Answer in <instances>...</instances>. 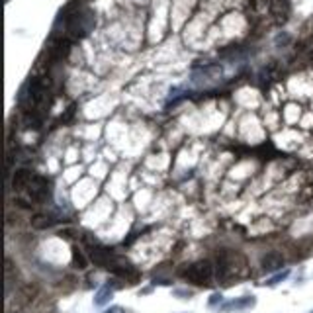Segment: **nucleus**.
Here are the masks:
<instances>
[{
    "instance_id": "obj_1",
    "label": "nucleus",
    "mask_w": 313,
    "mask_h": 313,
    "mask_svg": "<svg viewBox=\"0 0 313 313\" xmlns=\"http://www.w3.org/2000/svg\"><path fill=\"white\" fill-rule=\"evenodd\" d=\"M247 274V261L235 251H221L217 255V278L233 280Z\"/></svg>"
},
{
    "instance_id": "obj_2",
    "label": "nucleus",
    "mask_w": 313,
    "mask_h": 313,
    "mask_svg": "<svg viewBox=\"0 0 313 313\" xmlns=\"http://www.w3.org/2000/svg\"><path fill=\"white\" fill-rule=\"evenodd\" d=\"M182 276L196 286H208L213 278V264L209 261L192 262L188 268L182 270Z\"/></svg>"
},
{
    "instance_id": "obj_3",
    "label": "nucleus",
    "mask_w": 313,
    "mask_h": 313,
    "mask_svg": "<svg viewBox=\"0 0 313 313\" xmlns=\"http://www.w3.org/2000/svg\"><path fill=\"white\" fill-rule=\"evenodd\" d=\"M108 270H112L116 276H119L121 280H125V282H129V284H135L137 280H139V270L131 264V262L127 261V259H123V257H114L112 262H110V266H108Z\"/></svg>"
},
{
    "instance_id": "obj_4",
    "label": "nucleus",
    "mask_w": 313,
    "mask_h": 313,
    "mask_svg": "<svg viewBox=\"0 0 313 313\" xmlns=\"http://www.w3.org/2000/svg\"><path fill=\"white\" fill-rule=\"evenodd\" d=\"M86 241H88V257H90V261L94 262L96 266L108 268L110 262H112V259L116 257L114 251L108 249V247H104V245H100L96 239H94V241H92V239H86Z\"/></svg>"
},
{
    "instance_id": "obj_5",
    "label": "nucleus",
    "mask_w": 313,
    "mask_h": 313,
    "mask_svg": "<svg viewBox=\"0 0 313 313\" xmlns=\"http://www.w3.org/2000/svg\"><path fill=\"white\" fill-rule=\"evenodd\" d=\"M26 190H28V198L32 202L41 204V202H45V198L49 194V182H47V178L34 174V178H32V182H30V186Z\"/></svg>"
},
{
    "instance_id": "obj_6",
    "label": "nucleus",
    "mask_w": 313,
    "mask_h": 313,
    "mask_svg": "<svg viewBox=\"0 0 313 313\" xmlns=\"http://www.w3.org/2000/svg\"><path fill=\"white\" fill-rule=\"evenodd\" d=\"M36 294H38V286H32V284L22 286V288L16 292L14 304L8 308V313H14V312H18V310H22V308H26V306L36 298Z\"/></svg>"
},
{
    "instance_id": "obj_7",
    "label": "nucleus",
    "mask_w": 313,
    "mask_h": 313,
    "mask_svg": "<svg viewBox=\"0 0 313 313\" xmlns=\"http://www.w3.org/2000/svg\"><path fill=\"white\" fill-rule=\"evenodd\" d=\"M257 306V298L255 296H241V298H235L231 302H225L219 306L221 312H245V310H251Z\"/></svg>"
},
{
    "instance_id": "obj_8",
    "label": "nucleus",
    "mask_w": 313,
    "mask_h": 313,
    "mask_svg": "<svg viewBox=\"0 0 313 313\" xmlns=\"http://www.w3.org/2000/svg\"><path fill=\"white\" fill-rule=\"evenodd\" d=\"M292 12V4L290 0H270V14L274 16V20L278 24H286Z\"/></svg>"
},
{
    "instance_id": "obj_9",
    "label": "nucleus",
    "mask_w": 313,
    "mask_h": 313,
    "mask_svg": "<svg viewBox=\"0 0 313 313\" xmlns=\"http://www.w3.org/2000/svg\"><path fill=\"white\" fill-rule=\"evenodd\" d=\"M69 51H71V41H69V39H65V38H57V39H55V43L49 45V49H47L49 57H51V61H61L63 57H67V55H69Z\"/></svg>"
},
{
    "instance_id": "obj_10",
    "label": "nucleus",
    "mask_w": 313,
    "mask_h": 313,
    "mask_svg": "<svg viewBox=\"0 0 313 313\" xmlns=\"http://www.w3.org/2000/svg\"><path fill=\"white\" fill-rule=\"evenodd\" d=\"M261 266L264 272H274V270H280L282 266H284V257L280 255V253H268V255H264L261 261Z\"/></svg>"
},
{
    "instance_id": "obj_11",
    "label": "nucleus",
    "mask_w": 313,
    "mask_h": 313,
    "mask_svg": "<svg viewBox=\"0 0 313 313\" xmlns=\"http://www.w3.org/2000/svg\"><path fill=\"white\" fill-rule=\"evenodd\" d=\"M32 178H34L32 170H28V168H20V170H16L12 184H14V188H16V190H26V188L30 186Z\"/></svg>"
},
{
    "instance_id": "obj_12",
    "label": "nucleus",
    "mask_w": 313,
    "mask_h": 313,
    "mask_svg": "<svg viewBox=\"0 0 313 313\" xmlns=\"http://www.w3.org/2000/svg\"><path fill=\"white\" fill-rule=\"evenodd\" d=\"M112 296H114V288H112L110 284H106V286H102V288L96 292V296H94V306H96V308H104L106 304H110Z\"/></svg>"
},
{
    "instance_id": "obj_13",
    "label": "nucleus",
    "mask_w": 313,
    "mask_h": 313,
    "mask_svg": "<svg viewBox=\"0 0 313 313\" xmlns=\"http://www.w3.org/2000/svg\"><path fill=\"white\" fill-rule=\"evenodd\" d=\"M32 225H34L36 229H47V227H51L53 225V219L51 217H47V215H38V217H34Z\"/></svg>"
},
{
    "instance_id": "obj_14",
    "label": "nucleus",
    "mask_w": 313,
    "mask_h": 313,
    "mask_svg": "<svg viewBox=\"0 0 313 313\" xmlns=\"http://www.w3.org/2000/svg\"><path fill=\"white\" fill-rule=\"evenodd\" d=\"M290 276V270H282V272H278V274H274L272 278H268L266 282H264V286H276V284H280V282H284L286 278Z\"/></svg>"
},
{
    "instance_id": "obj_15",
    "label": "nucleus",
    "mask_w": 313,
    "mask_h": 313,
    "mask_svg": "<svg viewBox=\"0 0 313 313\" xmlns=\"http://www.w3.org/2000/svg\"><path fill=\"white\" fill-rule=\"evenodd\" d=\"M73 264H75L77 268H80V270H82V268H86V259L82 257V253H80L77 247L73 249Z\"/></svg>"
},
{
    "instance_id": "obj_16",
    "label": "nucleus",
    "mask_w": 313,
    "mask_h": 313,
    "mask_svg": "<svg viewBox=\"0 0 313 313\" xmlns=\"http://www.w3.org/2000/svg\"><path fill=\"white\" fill-rule=\"evenodd\" d=\"M209 308H217V306H221L223 304V296L221 294H213L211 298H209Z\"/></svg>"
},
{
    "instance_id": "obj_17",
    "label": "nucleus",
    "mask_w": 313,
    "mask_h": 313,
    "mask_svg": "<svg viewBox=\"0 0 313 313\" xmlns=\"http://www.w3.org/2000/svg\"><path fill=\"white\" fill-rule=\"evenodd\" d=\"M104 313H125V312H123L121 308H117V306H116V308H110V310H108V312H104Z\"/></svg>"
},
{
    "instance_id": "obj_18",
    "label": "nucleus",
    "mask_w": 313,
    "mask_h": 313,
    "mask_svg": "<svg viewBox=\"0 0 313 313\" xmlns=\"http://www.w3.org/2000/svg\"><path fill=\"white\" fill-rule=\"evenodd\" d=\"M310 313H313V310H312V312H310Z\"/></svg>"
}]
</instances>
